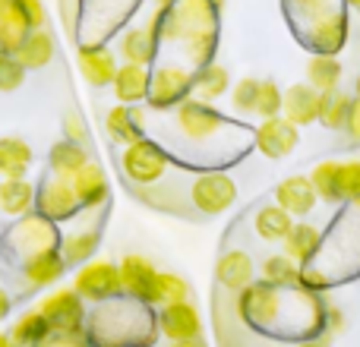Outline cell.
I'll return each mask as SVG.
<instances>
[{"mask_svg":"<svg viewBox=\"0 0 360 347\" xmlns=\"http://www.w3.org/2000/svg\"><path fill=\"white\" fill-rule=\"evenodd\" d=\"M285 291L272 287L269 281H253L240 291V316L256 332H275V325L281 322V313H285Z\"/></svg>","mask_w":360,"mask_h":347,"instance_id":"1","label":"cell"},{"mask_svg":"<svg viewBox=\"0 0 360 347\" xmlns=\"http://www.w3.org/2000/svg\"><path fill=\"white\" fill-rule=\"evenodd\" d=\"M41 25V0H0V54H16L22 38Z\"/></svg>","mask_w":360,"mask_h":347,"instance_id":"2","label":"cell"},{"mask_svg":"<svg viewBox=\"0 0 360 347\" xmlns=\"http://www.w3.org/2000/svg\"><path fill=\"white\" fill-rule=\"evenodd\" d=\"M174 124L180 130V136L190 143H209V139L221 136L231 126V120L221 111H215V105L199 98H186L174 107Z\"/></svg>","mask_w":360,"mask_h":347,"instance_id":"3","label":"cell"},{"mask_svg":"<svg viewBox=\"0 0 360 347\" xmlns=\"http://www.w3.org/2000/svg\"><path fill=\"white\" fill-rule=\"evenodd\" d=\"M73 291L82 300H92V303H108V300L120 297L124 287H120V268L108 259H89L86 266L76 272Z\"/></svg>","mask_w":360,"mask_h":347,"instance_id":"4","label":"cell"},{"mask_svg":"<svg viewBox=\"0 0 360 347\" xmlns=\"http://www.w3.org/2000/svg\"><path fill=\"white\" fill-rule=\"evenodd\" d=\"M120 164H124V174L133 183L149 186L165 177V171H168V155H165V149L158 143L143 136L127 145L124 155H120Z\"/></svg>","mask_w":360,"mask_h":347,"instance_id":"5","label":"cell"},{"mask_svg":"<svg viewBox=\"0 0 360 347\" xmlns=\"http://www.w3.org/2000/svg\"><path fill=\"white\" fill-rule=\"evenodd\" d=\"M190 196H193V205H196L202 215L215 218V215H221V211H228L231 205H234L237 183L224 171H205L193 180Z\"/></svg>","mask_w":360,"mask_h":347,"instance_id":"6","label":"cell"},{"mask_svg":"<svg viewBox=\"0 0 360 347\" xmlns=\"http://www.w3.org/2000/svg\"><path fill=\"white\" fill-rule=\"evenodd\" d=\"M120 287L130 300L146 306H158V268L146 256H124L120 262Z\"/></svg>","mask_w":360,"mask_h":347,"instance_id":"7","label":"cell"},{"mask_svg":"<svg viewBox=\"0 0 360 347\" xmlns=\"http://www.w3.org/2000/svg\"><path fill=\"white\" fill-rule=\"evenodd\" d=\"M193 92V73H186L184 67H162L152 73L149 79V105L165 111V107H177L180 101H186Z\"/></svg>","mask_w":360,"mask_h":347,"instance_id":"8","label":"cell"},{"mask_svg":"<svg viewBox=\"0 0 360 347\" xmlns=\"http://www.w3.org/2000/svg\"><path fill=\"white\" fill-rule=\"evenodd\" d=\"M44 319H48L51 332H73L82 329V319H86V310H82V297L73 291V287H63V291H54L41 300L38 306Z\"/></svg>","mask_w":360,"mask_h":347,"instance_id":"9","label":"cell"},{"mask_svg":"<svg viewBox=\"0 0 360 347\" xmlns=\"http://www.w3.org/2000/svg\"><path fill=\"white\" fill-rule=\"evenodd\" d=\"M35 205H38V211H41V218H48V221H67V218L76 215V209H79V199H76L70 180H63V177H44L41 183H38Z\"/></svg>","mask_w":360,"mask_h":347,"instance_id":"10","label":"cell"},{"mask_svg":"<svg viewBox=\"0 0 360 347\" xmlns=\"http://www.w3.org/2000/svg\"><path fill=\"white\" fill-rule=\"evenodd\" d=\"M300 143V126L291 124L288 117H269L259 124V130H256V149L262 152L266 158H272V162H278V158H288L294 149H297Z\"/></svg>","mask_w":360,"mask_h":347,"instance_id":"11","label":"cell"},{"mask_svg":"<svg viewBox=\"0 0 360 347\" xmlns=\"http://www.w3.org/2000/svg\"><path fill=\"white\" fill-rule=\"evenodd\" d=\"M158 332L174 341H193L202 335V316L193 306V300H180V303H165L158 313Z\"/></svg>","mask_w":360,"mask_h":347,"instance_id":"12","label":"cell"},{"mask_svg":"<svg viewBox=\"0 0 360 347\" xmlns=\"http://www.w3.org/2000/svg\"><path fill=\"white\" fill-rule=\"evenodd\" d=\"M316 202L319 196L313 190L310 177H288L275 186V205H281L291 218H307L316 209Z\"/></svg>","mask_w":360,"mask_h":347,"instance_id":"13","label":"cell"},{"mask_svg":"<svg viewBox=\"0 0 360 347\" xmlns=\"http://www.w3.org/2000/svg\"><path fill=\"white\" fill-rule=\"evenodd\" d=\"M79 73L89 86L105 89L114 82V73H117V60L108 48H98V44H86L79 48Z\"/></svg>","mask_w":360,"mask_h":347,"instance_id":"14","label":"cell"},{"mask_svg":"<svg viewBox=\"0 0 360 347\" xmlns=\"http://www.w3.org/2000/svg\"><path fill=\"white\" fill-rule=\"evenodd\" d=\"M281 117H288L291 124L307 126L313 120H319V92L310 82H297L285 92V105H281Z\"/></svg>","mask_w":360,"mask_h":347,"instance_id":"15","label":"cell"},{"mask_svg":"<svg viewBox=\"0 0 360 347\" xmlns=\"http://www.w3.org/2000/svg\"><path fill=\"white\" fill-rule=\"evenodd\" d=\"M253 275H256L253 259H250V253H243V249H228L215 266L218 284H221L224 291H234V294H240L247 284H253Z\"/></svg>","mask_w":360,"mask_h":347,"instance_id":"16","label":"cell"},{"mask_svg":"<svg viewBox=\"0 0 360 347\" xmlns=\"http://www.w3.org/2000/svg\"><path fill=\"white\" fill-rule=\"evenodd\" d=\"M149 79L152 73L139 63H124L114 73V95H117L120 105H139V101L149 98Z\"/></svg>","mask_w":360,"mask_h":347,"instance_id":"17","label":"cell"},{"mask_svg":"<svg viewBox=\"0 0 360 347\" xmlns=\"http://www.w3.org/2000/svg\"><path fill=\"white\" fill-rule=\"evenodd\" d=\"M70 186H73L79 205H86V209H98L108 199V177L95 162H89L82 171H76L73 177H70Z\"/></svg>","mask_w":360,"mask_h":347,"instance_id":"18","label":"cell"},{"mask_svg":"<svg viewBox=\"0 0 360 347\" xmlns=\"http://www.w3.org/2000/svg\"><path fill=\"white\" fill-rule=\"evenodd\" d=\"M281 243H285V256H288V259H294L300 268H304V266H310V262L316 259L319 243H323V234H319V228L300 221V224H294L291 234H288Z\"/></svg>","mask_w":360,"mask_h":347,"instance_id":"19","label":"cell"},{"mask_svg":"<svg viewBox=\"0 0 360 347\" xmlns=\"http://www.w3.org/2000/svg\"><path fill=\"white\" fill-rule=\"evenodd\" d=\"M105 130L114 143L130 145V143H136V139H143V114L133 111V105H117L108 111Z\"/></svg>","mask_w":360,"mask_h":347,"instance_id":"20","label":"cell"},{"mask_svg":"<svg viewBox=\"0 0 360 347\" xmlns=\"http://www.w3.org/2000/svg\"><path fill=\"white\" fill-rule=\"evenodd\" d=\"M63 268H67V262L57 249H41V253L25 259V278L32 287H48L63 278Z\"/></svg>","mask_w":360,"mask_h":347,"instance_id":"21","label":"cell"},{"mask_svg":"<svg viewBox=\"0 0 360 347\" xmlns=\"http://www.w3.org/2000/svg\"><path fill=\"white\" fill-rule=\"evenodd\" d=\"M51 57H54V38H51V32H44V29L29 32V35L22 38V44L16 48V60L22 63L25 70L48 67Z\"/></svg>","mask_w":360,"mask_h":347,"instance_id":"22","label":"cell"},{"mask_svg":"<svg viewBox=\"0 0 360 347\" xmlns=\"http://www.w3.org/2000/svg\"><path fill=\"white\" fill-rule=\"evenodd\" d=\"M351 107H354V98L345 95L342 89L319 92V124L326 130H345L351 120Z\"/></svg>","mask_w":360,"mask_h":347,"instance_id":"23","label":"cell"},{"mask_svg":"<svg viewBox=\"0 0 360 347\" xmlns=\"http://www.w3.org/2000/svg\"><path fill=\"white\" fill-rule=\"evenodd\" d=\"M253 228H256V234H259L262 240L281 243L288 234H291L294 218L288 215L281 205H262V209L256 211V218H253Z\"/></svg>","mask_w":360,"mask_h":347,"instance_id":"24","label":"cell"},{"mask_svg":"<svg viewBox=\"0 0 360 347\" xmlns=\"http://www.w3.org/2000/svg\"><path fill=\"white\" fill-rule=\"evenodd\" d=\"M48 164H51V171H54V177L70 180L76 171H82L89 164V152H86V145L70 143V139H60V143L51 149Z\"/></svg>","mask_w":360,"mask_h":347,"instance_id":"25","label":"cell"},{"mask_svg":"<svg viewBox=\"0 0 360 347\" xmlns=\"http://www.w3.org/2000/svg\"><path fill=\"white\" fill-rule=\"evenodd\" d=\"M32 164V145L19 136H4L0 139V174L10 177H25Z\"/></svg>","mask_w":360,"mask_h":347,"instance_id":"26","label":"cell"},{"mask_svg":"<svg viewBox=\"0 0 360 347\" xmlns=\"http://www.w3.org/2000/svg\"><path fill=\"white\" fill-rule=\"evenodd\" d=\"M35 205V186L25 177H10L0 183V211L6 215H25Z\"/></svg>","mask_w":360,"mask_h":347,"instance_id":"27","label":"cell"},{"mask_svg":"<svg viewBox=\"0 0 360 347\" xmlns=\"http://www.w3.org/2000/svg\"><path fill=\"white\" fill-rule=\"evenodd\" d=\"M13 237L25 247V256H35V253H41V249H57L54 247V228H51L48 218H25Z\"/></svg>","mask_w":360,"mask_h":347,"instance_id":"28","label":"cell"},{"mask_svg":"<svg viewBox=\"0 0 360 347\" xmlns=\"http://www.w3.org/2000/svg\"><path fill=\"white\" fill-rule=\"evenodd\" d=\"M120 54L127 63L149 67L155 60V29H130L120 38Z\"/></svg>","mask_w":360,"mask_h":347,"instance_id":"29","label":"cell"},{"mask_svg":"<svg viewBox=\"0 0 360 347\" xmlns=\"http://www.w3.org/2000/svg\"><path fill=\"white\" fill-rule=\"evenodd\" d=\"M231 89V79H228V70L218 67V63H205L193 73V92L199 95V101H215L221 98L224 92Z\"/></svg>","mask_w":360,"mask_h":347,"instance_id":"30","label":"cell"},{"mask_svg":"<svg viewBox=\"0 0 360 347\" xmlns=\"http://www.w3.org/2000/svg\"><path fill=\"white\" fill-rule=\"evenodd\" d=\"M310 183H313V190H316V196L326 199V202H332V205L345 202V192H342V162L316 164L313 174H310Z\"/></svg>","mask_w":360,"mask_h":347,"instance_id":"31","label":"cell"},{"mask_svg":"<svg viewBox=\"0 0 360 347\" xmlns=\"http://www.w3.org/2000/svg\"><path fill=\"white\" fill-rule=\"evenodd\" d=\"M307 82H310L316 92H332L342 82V63L332 54H313L307 60Z\"/></svg>","mask_w":360,"mask_h":347,"instance_id":"32","label":"cell"},{"mask_svg":"<svg viewBox=\"0 0 360 347\" xmlns=\"http://www.w3.org/2000/svg\"><path fill=\"white\" fill-rule=\"evenodd\" d=\"M10 338L19 347H41L51 338V325L41 313L32 310V313H25V316L16 319V325L10 329Z\"/></svg>","mask_w":360,"mask_h":347,"instance_id":"33","label":"cell"},{"mask_svg":"<svg viewBox=\"0 0 360 347\" xmlns=\"http://www.w3.org/2000/svg\"><path fill=\"white\" fill-rule=\"evenodd\" d=\"M262 281H269L272 287H281V291L300 287V266L294 259H288L285 253L269 256V259L262 262Z\"/></svg>","mask_w":360,"mask_h":347,"instance_id":"34","label":"cell"},{"mask_svg":"<svg viewBox=\"0 0 360 347\" xmlns=\"http://www.w3.org/2000/svg\"><path fill=\"white\" fill-rule=\"evenodd\" d=\"M98 249V234L95 230H82V234H73L60 243V256L67 266H86L89 259Z\"/></svg>","mask_w":360,"mask_h":347,"instance_id":"35","label":"cell"},{"mask_svg":"<svg viewBox=\"0 0 360 347\" xmlns=\"http://www.w3.org/2000/svg\"><path fill=\"white\" fill-rule=\"evenodd\" d=\"M193 291L180 275L174 272H158V306L165 303H180V300H190Z\"/></svg>","mask_w":360,"mask_h":347,"instance_id":"36","label":"cell"},{"mask_svg":"<svg viewBox=\"0 0 360 347\" xmlns=\"http://www.w3.org/2000/svg\"><path fill=\"white\" fill-rule=\"evenodd\" d=\"M259 82L262 79H240L234 89H231V105H234L237 114H256V105H259Z\"/></svg>","mask_w":360,"mask_h":347,"instance_id":"37","label":"cell"},{"mask_svg":"<svg viewBox=\"0 0 360 347\" xmlns=\"http://www.w3.org/2000/svg\"><path fill=\"white\" fill-rule=\"evenodd\" d=\"M281 105H285V92L278 89V82H275V79H262L259 82V105H256V114H259L262 120L278 117Z\"/></svg>","mask_w":360,"mask_h":347,"instance_id":"38","label":"cell"},{"mask_svg":"<svg viewBox=\"0 0 360 347\" xmlns=\"http://www.w3.org/2000/svg\"><path fill=\"white\" fill-rule=\"evenodd\" d=\"M25 82V67L16 54H0V92H16Z\"/></svg>","mask_w":360,"mask_h":347,"instance_id":"39","label":"cell"},{"mask_svg":"<svg viewBox=\"0 0 360 347\" xmlns=\"http://www.w3.org/2000/svg\"><path fill=\"white\" fill-rule=\"evenodd\" d=\"M342 192L345 202H354L360 209V162H342Z\"/></svg>","mask_w":360,"mask_h":347,"instance_id":"40","label":"cell"},{"mask_svg":"<svg viewBox=\"0 0 360 347\" xmlns=\"http://www.w3.org/2000/svg\"><path fill=\"white\" fill-rule=\"evenodd\" d=\"M63 133H67V139L70 143H79V145H86V126H82V117L79 114H67L63 117Z\"/></svg>","mask_w":360,"mask_h":347,"instance_id":"41","label":"cell"},{"mask_svg":"<svg viewBox=\"0 0 360 347\" xmlns=\"http://www.w3.org/2000/svg\"><path fill=\"white\" fill-rule=\"evenodd\" d=\"M323 325H326V332H329V335H338V332H345V316H342V310H335V306H326Z\"/></svg>","mask_w":360,"mask_h":347,"instance_id":"42","label":"cell"},{"mask_svg":"<svg viewBox=\"0 0 360 347\" xmlns=\"http://www.w3.org/2000/svg\"><path fill=\"white\" fill-rule=\"evenodd\" d=\"M345 133H348L354 143H360V98H354V107H351V120H348V126H345Z\"/></svg>","mask_w":360,"mask_h":347,"instance_id":"43","label":"cell"},{"mask_svg":"<svg viewBox=\"0 0 360 347\" xmlns=\"http://www.w3.org/2000/svg\"><path fill=\"white\" fill-rule=\"evenodd\" d=\"M6 313H10V297H6V291L0 287V322L6 319Z\"/></svg>","mask_w":360,"mask_h":347,"instance_id":"44","label":"cell"},{"mask_svg":"<svg viewBox=\"0 0 360 347\" xmlns=\"http://www.w3.org/2000/svg\"><path fill=\"white\" fill-rule=\"evenodd\" d=\"M297 347H332V344L326 341V338H304Z\"/></svg>","mask_w":360,"mask_h":347,"instance_id":"45","label":"cell"},{"mask_svg":"<svg viewBox=\"0 0 360 347\" xmlns=\"http://www.w3.org/2000/svg\"><path fill=\"white\" fill-rule=\"evenodd\" d=\"M171 347H205V344H202V338H193V341H174Z\"/></svg>","mask_w":360,"mask_h":347,"instance_id":"46","label":"cell"},{"mask_svg":"<svg viewBox=\"0 0 360 347\" xmlns=\"http://www.w3.org/2000/svg\"><path fill=\"white\" fill-rule=\"evenodd\" d=\"M0 347H19L16 341H13L10 335H4V332H0Z\"/></svg>","mask_w":360,"mask_h":347,"instance_id":"47","label":"cell"},{"mask_svg":"<svg viewBox=\"0 0 360 347\" xmlns=\"http://www.w3.org/2000/svg\"><path fill=\"white\" fill-rule=\"evenodd\" d=\"M348 4H351V6H354V10H357V13H360V0H348Z\"/></svg>","mask_w":360,"mask_h":347,"instance_id":"48","label":"cell"},{"mask_svg":"<svg viewBox=\"0 0 360 347\" xmlns=\"http://www.w3.org/2000/svg\"><path fill=\"white\" fill-rule=\"evenodd\" d=\"M357 98H360V76H357Z\"/></svg>","mask_w":360,"mask_h":347,"instance_id":"49","label":"cell"},{"mask_svg":"<svg viewBox=\"0 0 360 347\" xmlns=\"http://www.w3.org/2000/svg\"><path fill=\"white\" fill-rule=\"evenodd\" d=\"M162 4H168V0H162Z\"/></svg>","mask_w":360,"mask_h":347,"instance_id":"50","label":"cell"}]
</instances>
